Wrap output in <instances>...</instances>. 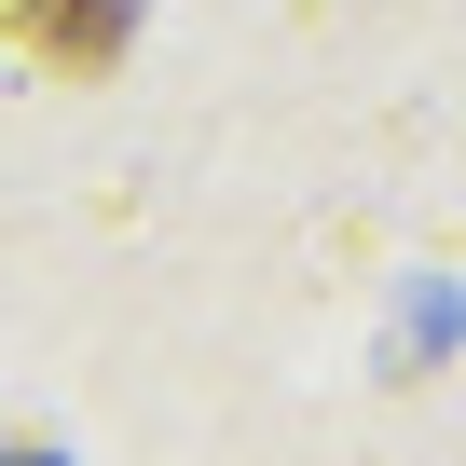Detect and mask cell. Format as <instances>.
Here are the masks:
<instances>
[{
  "label": "cell",
  "instance_id": "6da1fadb",
  "mask_svg": "<svg viewBox=\"0 0 466 466\" xmlns=\"http://www.w3.org/2000/svg\"><path fill=\"white\" fill-rule=\"evenodd\" d=\"M0 28H15V56L56 69V83H110L137 56V0H0Z\"/></svg>",
  "mask_w": 466,
  "mask_h": 466
},
{
  "label": "cell",
  "instance_id": "7a4b0ae2",
  "mask_svg": "<svg viewBox=\"0 0 466 466\" xmlns=\"http://www.w3.org/2000/svg\"><path fill=\"white\" fill-rule=\"evenodd\" d=\"M0 466H28V452H0Z\"/></svg>",
  "mask_w": 466,
  "mask_h": 466
}]
</instances>
